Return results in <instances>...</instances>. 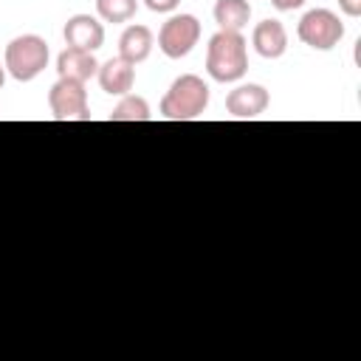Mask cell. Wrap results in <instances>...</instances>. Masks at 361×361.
<instances>
[{
  "instance_id": "277c9868",
  "label": "cell",
  "mask_w": 361,
  "mask_h": 361,
  "mask_svg": "<svg viewBox=\"0 0 361 361\" xmlns=\"http://www.w3.org/2000/svg\"><path fill=\"white\" fill-rule=\"evenodd\" d=\"M299 39L313 51H330L344 37V23L330 8H313L307 11L296 25Z\"/></svg>"
},
{
  "instance_id": "3957f363",
  "label": "cell",
  "mask_w": 361,
  "mask_h": 361,
  "mask_svg": "<svg viewBox=\"0 0 361 361\" xmlns=\"http://www.w3.org/2000/svg\"><path fill=\"white\" fill-rule=\"evenodd\" d=\"M6 73L17 82H31L48 68V42L37 34L14 37L6 45Z\"/></svg>"
},
{
  "instance_id": "ba28073f",
  "label": "cell",
  "mask_w": 361,
  "mask_h": 361,
  "mask_svg": "<svg viewBox=\"0 0 361 361\" xmlns=\"http://www.w3.org/2000/svg\"><path fill=\"white\" fill-rule=\"evenodd\" d=\"M268 102H271L268 90H265L262 85L248 82V85H240V87L228 90V96H226V110H228V116H234V118H257V116L265 113Z\"/></svg>"
},
{
  "instance_id": "52a82bcc",
  "label": "cell",
  "mask_w": 361,
  "mask_h": 361,
  "mask_svg": "<svg viewBox=\"0 0 361 361\" xmlns=\"http://www.w3.org/2000/svg\"><path fill=\"white\" fill-rule=\"evenodd\" d=\"M62 37H65L68 48H79V51L93 54L104 42V25L90 14H73V17H68V23L62 28Z\"/></svg>"
},
{
  "instance_id": "8992f818",
  "label": "cell",
  "mask_w": 361,
  "mask_h": 361,
  "mask_svg": "<svg viewBox=\"0 0 361 361\" xmlns=\"http://www.w3.org/2000/svg\"><path fill=\"white\" fill-rule=\"evenodd\" d=\"M48 104L56 121H90L87 90L82 82L56 79V85L48 90Z\"/></svg>"
},
{
  "instance_id": "9c48e42d",
  "label": "cell",
  "mask_w": 361,
  "mask_h": 361,
  "mask_svg": "<svg viewBox=\"0 0 361 361\" xmlns=\"http://www.w3.org/2000/svg\"><path fill=\"white\" fill-rule=\"evenodd\" d=\"M96 76H99V85H102L104 93H110V96H127L133 90V85H135V65H130L121 56H113L104 65H99Z\"/></svg>"
},
{
  "instance_id": "5bb4252c",
  "label": "cell",
  "mask_w": 361,
  "mask_h": 361,
  "mask_svg": "<svg viewBox=\"0 0 361 361\" xmlns=\"http://www.w3.org/2000/svg\"><path fill=\"white\" fill-rule=\"evenodd\" d=\"M149 118H152V113H149L147 99L144 96H133V93L121 96V102L110 113V121H149Z\"/></svg>"
},
{
  "instance_id": "9a60e30c",
  "label": "cell",
  "mask_w": 361,
  "mask_h": 361,
  "mask_svg": "<svg viewBox=\"0 0 361 361\" xmlns=\"http://www.w3.org/2000/svg\"><path fill=\"white\" fill-rule=\"evenodd\" d=\"M138 0H96V11L104 23H127L133 20Z\"/></svg>"
},
{
  "instance_id": "ac0fdd59",
  "label": "cell",
  "mask_w": 361,
  "mask_h": 361,
  "mask_svg": "<svg viewBox=\"0 0 361 361\" xmlns=\"http://www.w3.org/2000/svg\"><path fill=\"white\" fill-rule=\"evenodd\" d=\"M271 3H274V8H279V11H293V8L305 6L307 0H271Z\"/></svg>"
},
{
  "instance_id": "7c38bea8",
  "label": "cell",
  "mask_w": 361,
  "mask_h": 361,
  "mask_svg": "<svg viewBox=\"0 0 361 361\" xmlns=\"http://www.w3.org/2000/svg\"><path fill=\"white\" fill-rule=\"evenodd\" d=\"M149 51H152V31L147 25H127L118 39V56L127 59L130 65H138L149 56Z\"/></svg>"
},
{
  "instance_id": "d6986e66",
  "label": "cell",
  "mask_w": 361,
  "mask_h": 361,
  "mask_svg": "<svg viewBox=\"0 0 361 361\" xmlns=\"http://www.w3.org/2000/svg\"><path fill=\"white\" fill-rule=\"evenodd\" d=\"M3 82H6V65H0V87H3Z\"/></svg>"
},
{
  "instance_id": "8fae6325",
  "label": "cell",
  "mask_w": 361,
  "mask_h": 361,
  "mask_svg": "<svg viewBox=\"0 0 361 361\" xmlns=\"http://www.w3.org/2000/svg\"><path fill=\"white\" fill-rule=\"evenodd\" d=\"M99 62L90 51H79V48H65L56 56V73L59 79H71V82H87L90 76H96Z\"/></svg>"
},
{
  "instance_id": "4fadbf2b",
  "label": "cell",
  "mask_w": 361,
  "mask_h": 361,
  "mask_svg": "<svg viewBox=\"0 0 361 361\" xmlns=\"http://www.w3.org/2000/svg\"><path fill=\"white\" fill-rule=\"evenodd\" d=\"M251 20V3L248 0H217L214 3V23L220 31H243Z\"/></svg>"
},
{
  "instance_id": "e0dca14e",
  "label": "cell",
  "mask_w": 361,
  "mask_h": 361,
  "mask_svg": "<svg viewBox=\"0 0 361 361\" xmlns=\"http://www.w3.org/2000/svg\"><path fill=\"white\" fill-rule=\"evenodd\" d=\"M338 8H341L347 17H358V14H361V0H338Z\"/></svg>"
},
{
  "instance_id": "30bf717a",
  "label": "cell",
  "mask_w": 361,
  "mask_h": 361,
  "mask_svg": "<svg viewBox=\"0 0 361 361\" xmlns=\"http://www.w3.org/2000/svg\"><path fill=\"white\" fill-rule=\"evenodd\" d=\"M251 45L259 56L265 59H279L285 51H288V31L279 20H262L254 25V34H251Z\"/></svg>"
},
{
  "instance_id": "2e32d148",
  "label": "cell",
  "mask_w": 361,
  "mask_h": 361,
  "mask_svg": "<svg viewBox=\"0 0 361 361\" xmlns=\"http://www.w3.org/2000/svg\"><path fill=\"white\" fill-rule=\"evenodd\" d=\"M144 6L149 11H155V14H169V11H175L180 6V0H144Z\"/></svg>"
},
{
  "instance_id": "5b68a950",
  "label": "cell",
  "mask_w": 361,
  "mask_h": 361,
  "mask_svg": "<svg viewBox=\"0 0 361 361\" xmlns=\"http://www.w3.org/2000/svg\"><path fill=\"white\" fill-rule=\"evenodd\" d=\"M200 39V20L195 14H175L158 31V48L169 59L186 56Z\"/></svg>"
},
{
  "instance_id": "6da1fadb",
  "label": "cell",
  "mask_w": 361,
  "mask_h": 361,
  "mask_svg": "<svg viewBox=\"0 0 361 361\" xmlns=\"http://www.w3.org/2000/svg\"><path fill=\"white\" fill-rule=\"evenodd\" d=\"M206 71L214 82H237L248 71V45L240 31H217L206 48Z\"/></svg>"
},
{
  "instance_id": "7a4b0ae2",
  "label": "cell",
  "mask_w": 361,
  "mask_h": 361,
  "mask_svg": "<svg viewBox=\"0 0 361 361\" xmlns=\"http://www.w3.org/2000/svg\"><path fill=\"white\" fill-rule=\"evenodd\" d=\"M209 107V85L197 73L178 76L161 99V116L169 121H192Z\"/></svg>"
}]
</instances>
